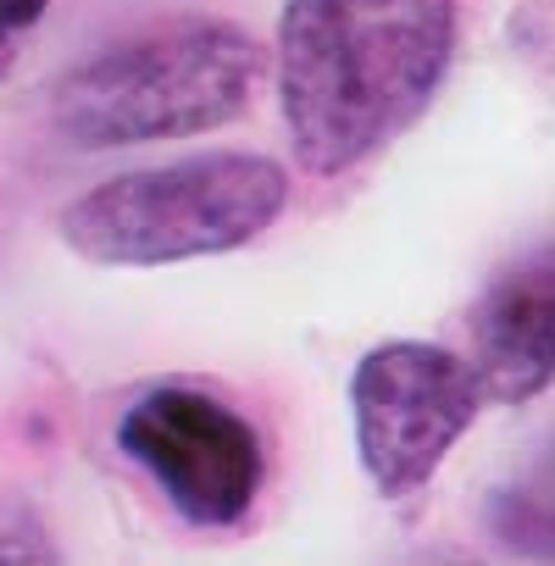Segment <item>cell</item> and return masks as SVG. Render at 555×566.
Wrapping results in <instances>:
<instances>
[{
  "label": "cell",
  "instance_id": "277c9868",
  "mask_svg": "<svg viewBox=\"0 0 555 566\" xmlns=\"http://www.w3.org/2000/svg\"><path fill=\"white\" fill-rule=\"evenodd\" d=\"M478 367L433 339H384L350 373L356 455L389 500L417 494L478 422Z\"/></svg>",
  "mask_w": 555,
  "mask_h": 566
},
{
  "label": "cell",
  "instance_id": "3957f363",
  "mask_svg": "<svg viewBox=\"0 0 555 566\" xmlns=\"http://www.w3.org/2000/svg\"><path fill=\"white\" fill-rule=\"evenodd\" d=\"M290 206V172L272 156L211 150L106 178L62 206V239L95 266H172L261 239Z\"/></svg>",
  "mask_w": 555,
  "mask_h": 566
},
{
  "label": "cell",
  "instance_id": "ba28073f",
  "mask_svg": "<svg viewBox=\"0 0 555 566\" xmlns=\"http://www.w3.org/2000/svg\"><path fill=\"white\" fill-rule=\"evenodd\" d=\"M12 56H18V45H12V29H0V78L12 73Z\"/></svg>",
  "mask_w": 555,
  "mask_h": 566
},
{
  "label": "cell",
  "instance_id": "52a82bcc",
  "mask_svg": "<svg viewBox=\"0 0 555 566\" xmlns=\"http://www.w3.org/2000/svg\"><path fill=\"white\" fill-rule=\"evenodd\" d=\"M45 7L51 0H0V29H34L40 18H45Z\"/></svg>",
  "mask_w": 555,
  "mask_h": 566
},
{
  "label": "cell",
  "instance_id": "5b68a950",
  "mask_svg": "<svg viewBox=\"0 0 555 566\" xmlns=\"http://www.w3.org/2000/svg\"><path fill=\"white\" fill-rule=\"evenodd\" d=\"M117 450L139 461L195 527H239L261 494V433L228 406L184 384L145 389L117 417Z\"/></svg>",
  "mask_w": 555,
  "mask_h": 566
},
{
  "label": "cell",
  "instance_id": "8992f818",
  "mask_svg": "<svg viewBox=\"0 0 555 566\" xmlns=\"http://www.w3.org/2000/svg\"><path fill=\"white\" fill-rule=\"evenodd\" d=\"M555 266L538 250L533 261L505 266L478 312H472V345H478V384L483 400L500 406H522L533 395H544L549 367H555Z\"/></svg>",
  "mask_w": 555,
  "mask_h": 566
},
{
  "label": "cell",
  "instance_id": "6da1fadb",
  "mask_svg": "<svg viewBox=\"0 0 555 566\" xmlns=\"http://www.w3.org/2000/svg\"><path fill=\"white\" fill-rule=\"evenodd\" d=\"M455 56V0H284L278 106L312 178H339L395 145Z\"/></svg>",
  "mask_w": 555,
  "mask_h": 566
},
{
  "label": "cell",
  "instance_id": "7a4b0ae2",
  "mask_svg": "<svg viewBox=\"0 0 555 566\" xmlns=\"http://www.w3.org/2000/svg\"><path fill=\"white\" fill-rule=\"evenodd\" d=\"M261 45L222 18H172L67 67L51 123L78 150L189 139L233 123L261 84Z\"/></svg>",
  "mask_w": 555,
  "mask_h": 566
}]
</instances>
